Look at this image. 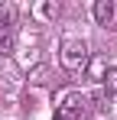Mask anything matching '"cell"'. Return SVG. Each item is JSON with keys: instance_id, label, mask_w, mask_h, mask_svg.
I'll return each mask as SVG.
<instances>
[{"instance_id": "1", "label": "cell", "mask_w": 117, "mask_h": 120, "mask_svg": "<svg viewBox=\"0 0 117 120\" xmlns=\"http://www.w3.org/2000/svg\"><path fill=\"white\" fill-rule=\"evenodd\" d=\"M58 59H62V68L72 71V75L85 71V68H88V42L85 39H65Z\"/></svg>"}, {"instance_id": "2", "label": "cell", "mask_w": 117, "mask_h": 120, "mask_svg": "<svg viewBox=\"0 0 117 120\" xmlns=\"http://www.w3.org/2000/svg\"><path fill=\"white\" fill-rule=\"evenodd\" d=\"M85 114H88V101L81 98V94H68L65 104H62L58 120H85Z\"/></svg>"}, {"instance_id": "3", "label": "cell", "mask_w": 117, "mask_h": 120, "mask_svg": "<svg viewBox=\"0 0 117 120\" xmlns=\"http://www.w3.org/2000/svg\"><path fill=\"white\" fill-rule=\"evenodd\" d=\"M94 20H98V26L114 29L117 26V0H94Z\"/></svg>"}, {"instance_id": "4", "label": "cell", "mask_w": 117, "mask_h": 120, "mask_svg": "<svg viewBox=\"0 0 117 120\" xmlns=\"http://www.w3.org/2000/svg\"><path fill=\"white\" fill-rule=\"evenodd\" d=\"M104 91L107 94H117V68H107L104 71Z\"/></svg>"}, {"instance_id": "5", "label": "cell", "mask_w": 117, "mask_h": 120, "mask_svg": "<svg viewBox=\"0 0 117 120\" xmlns=\"http://www.w3.org/2000/svg\"><path fill=\"white\" fill-rule=\"evenodd\" d=\"M94 107H98V110H107V94H104V91L94 94Z\"/></svg>"}, {"instance_id": "6", "label": "cell", "mask_w": 117, "mask_h": 120, "mask_svg": "<svg viewBox=\"0 0 117 120\" xmlns=\"http://www.w3.org/2000/svg\"><path fill=\"white\" fill-rule=\"evenodd\" d=\"M55 120H58V117H55Z\"/></svg>"}]
</instances>
